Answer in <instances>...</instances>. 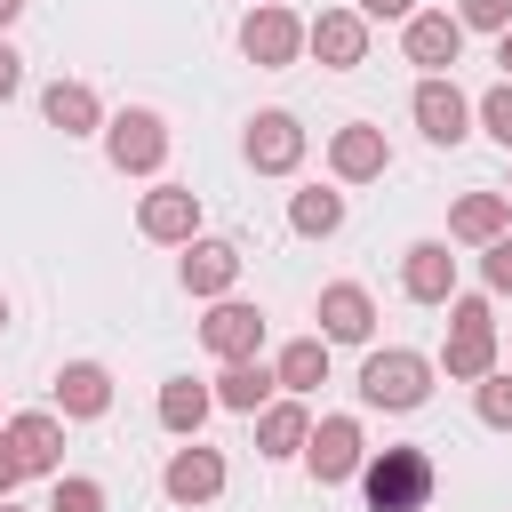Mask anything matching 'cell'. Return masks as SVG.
I'll return each instance as SVG.
<instances>
[{"mask_svg": "<svg viewBox=\"0 0 512 512\" xmlns=\"http://www.w3.org/2000/svg\"><path fill=\"white\" fill-rule=\"evenodd\" d=\"M304 440H312V416H304V400H272V408H256V456H304Z\"/></svg>", "mask_w": 512, "mask_h": 512, "instance_id": "obj_24", "label": "cell"}, {"mask_svg": "<svg viewBox=\"0 0 512 512\" xmlns=\"http://www.w3.org/2000/svg\"><path fill=\"white\" fill-rule=\"evenodd\" d=\"M288 224H296L304 240H328V232L344 224V192H328V184H304V192L288 200Z\"/></svg>", "mask_w": 512, "mask_h": 512, "instance_id": "obj_26", "label": "cell"}, {"mask_svg": "<svg viewBox=\"0 0 512 512\" xmlns=\"http://www.w3.org/2000/svg\"><path fill=\"white\" fill-rule=\"evenodd\" d=\"M272 376H280V392H288V400L320 392V384H328V344H320V336H296V344H280Z\"/></svg>", "mask_w": 512, "mask_h": 512, "instance_id": "obj_25", "label": "cell"}, {"mask_svg": "<svg viewBox=\"0 0 512 512\" xmlns=\"http://www.w3.org/2000/svg\"><path fill=\"white\" fill-rule=\"evenodd\" d=\"M408 112H416V128H424L432 144H464V136H472V96H464L456 80H416Z\"/></svg>", "mask_w": 512, "mask_h": 512, "instance_id": "obj_15", "label": "cell"}, {"mask_svg": "<svg viewBox=\"0 0 512 512\" xmlns=\"http://www.w3.org/2000/svg\"><path fill=\"white\" fill-rule=\"evenodd\" d=\"M504 200H512V192H504Z\"/></svg>", "mask_w": 512, "mask_h": 512, "instance_id": "obj_39", "label": "cell"}, {"mask_svg": "<svg viewBox=\"0 0 512 512\" xmlns=\"http://www.w3.org/2000/svg\"><path fill=\"white\" fill-rule=\"evenodd\" d=\"M328 168H336V184H376V176L392 168L384 128H376V120H344V128L328 136Z\"/></svg>", "mask_w": 512, "mask_h": 512, "instance_id": "obj_14", "label": "cell"}, {"mask_svg": "<svg viewBox=\"0 0 512 512\" xmlns=\"http://www.w3.org/2000/svg\"><path fill=\"white\" fill-rule=\"evenodd\" d=\"M0 328H8V296H0Z\"/></svg>", "mask_w": 512, "mask_h": 512, "instance_id": "obj_37", "label": "cell"}, {"mask_svg": "<svg viewBox=\"0 0 512 512\" xmlns=\"http://www.w3.org/2000/svg\"><path fill=\"white\" fill-rule=\"evenodd\" d=\"M0 512H24V504H16V496H8V504H0Z\"/></svg>", "mask_w": 512, "mask_h": 512, "instance_id": "obj_36", "label": "cell"}, {"mask_svg": "<svg viewBox=\"0 0 512 512\" xmlns=\"http://www.w3.org/2000/svg\"><path fill=\"white\" fill-rule=\"evenodd\" d=\"M48 512H104V480H88V472H56Z\"/></svg>", "mask_w": 512, "mask_h": 512, "instance_id": "obj_28", "label": "cell"}, {"mask_svg": "<svg viewBox=\"0 0 512 512\" xmlns=\"http://www.w3.org/2000/svg\"><path fill=\"white\" fill-rule=\"evenodd\" d=\"M104 160H112L120 176H160V160H168V120H160L152 104L112 112V120H104Z\"/></svg>", "mask_w": 512, "mask_h": 512, "instance_id": "obj_4", "label": "cell"}, {"mask_svg": "<svg viewBox=\"0 0 512 512\" xmlns=\"http://www.w3.org/2000/svg\"><path fill=\"white\" fill-rule=\"evenodd\" d=\"M360 400H368V408H392V416L424 408V400H432V360L408 352V344L368 352V360H360Z\"/></svg>", "mask_w": 512, "mask_h": 512, "instance_id": "obj_2", "label": "cell"}, {"mask_svg": "<svg viewBox=\"0 0 512 512\" xmlns=\"http://www.w3.org/2000/svg\"><path fill=\"white\" fill-rule=\"evenodd\" d=\"M208 392H216V408H232V416H256V408H272L280 376H272L264 360H232V368H224V376H216Z\"/></svg>", "mask_w": 512, "mask_h": 512, "instance_id": "obj_23", "label": "cell"}, {"mask_svg": "<svg viewBox=\"0 0 512 512\" xmlns=\"http://www.w3.org/2000/svg\"><path fill=\"white\" fill-rule=\"evenodd\" d=\"M160 488H168V504H216V496H224V448H200V440H184V448L168 456Z\"/></svg>", "mask_w": 512, "mask_h": 512, "instance_id": "obj_16", "label": "cell"}, {"mask_svg": "<svg viewBox=\"0 0 512 512\" xmlns=\"http://www.w3.org/2000/svg\"><path fill=\"white\" fill-rule=\"evenodd\" d=\"M56 408H64L72 424H96V416L112 408V368H104V360H64V368H56Z\"/></svg>", "mask_w": 512, "mask_h": 512, "instance_id": "obj_19", "label": "cell"}, {"mask_svg": "<svg viewBox=\"0 0 512 512\" xmlns=\"http://www.w3.org/2000/svg\"><path fill=\"white\" fill-rule=\"evenodd\" d=\"M40 120L64 128V136H104V96L88 80H48L40 88Z\"/></svg>", "mask_w": 512, "mask_h": 512, "instance_id": "obj_18", "label": "cell"}, {"mask_svg": "<svg viewBox=\"0 0 512 512\" xmlns=\"http://www.w3.org/2000/svg\"><path fill=\"white\" fill-rule=\"evenodd\" d=\"M136 232L160 240V248H192L200 240V192L192 184H152L136 200Z\"/></svg>", "mask_w": 512, "mask_h": 512, "instance_id": "obj_8", "label": "cell"}, {"mask_svg": "<svg viewBox=\"0 0 512 512\" xmlns=\"http://www.w3.org/2000/svg\"><path fill=\"white\" fill-rule=\"evenodd\" d=\"M312 320H320V344H368L376 336V296L360 280H328L320 304H312Z\"/></svg>", "mask_w": 512, "mask_h": 512, "instance_id": "obj_10", "label": "cell"}, {"mask_svg": "<svg viewBox=\"0 0 512 512\" xmlns=\"http://www.w3.org/2000/svg\"><path fill=\"white\" fill-rule=\"evenodd\" d=\"M232 280H240V248H232V240H192V248H184V288H192V296L216 304V296H232Z\"/></svg>", "mask_w": 512, "mask_h": 512, "instance_id": "obj_21", "label": "cell"}, {"mask_svg": "<svg viewBox=\"0 0 512 512\" xmlns=\"http://www.w3.org/2000/svg\"><path fill=\"white\" fill-rule=\"evenodd\" d=\"M240 152H248L256 176H288V168L304 160V120H296V112H256L248 136H240Z\"/></svg>", "mask_w": 512, "mask_h": 512, "instance_id": "obj_13", "label": "cell"}, {"mask_svg": "<svg viewBox=\"0 0 512 512\" xmlns=\"http://www.w3.org/2000/svg\"><path fill=\"white\" fill-rule=\"evenodd\" d=\"M512 232V200L504 192H464L456 208H448V240H464V248H488V240H504Z\"/></svg>", "mask_w": 512, "mask_h": 512, "instance_id": "obj_20", "label": "cell"}, {"mask_svg": "<svg viewBox=\"0 0 512 512\" xmlns=\"http://www.w3.org/2000/svg\"><path fill=\"white\" fill-rule=\"evenodd\" d=\"M472 120H480V128H488V136H496V144L512 152V80H496V88H488V96L472 104Z\"/></svg>", "mask_w": 512, "mask_h": 512, "instance_id": "obj_29", "label": "cell"}, {"mask_svg": "<svg viewBox=\"0 0 512 512\" xmlns=\"http://www.w3.org/2000/svg\"><path fill=\"white\" fill-rule=\"evenodd\" d=\"M248 8H264V0H248Z\"/></svg>", "mask_w": 512, "mask_h": 512, "instance_id": "obj_38", "label": "cell"}, {"mask_svg": "<svg viewBox=\"0 0 512 512\" xmlns=\"http://www.w3.org/2000/svg\"><path fill=\"white\" fill-rule=\"evenodd\" d=\"M496 64H504V80H512V24L496 32Z\"/></svg>", "mask_w": 512, "mask_h": 512, "instance_id": "obj_34", "label": "cell"}, {"mask_svg": "<svg viewBox=\"0 0 512 512\" xmlns=\"http://www.w3.org/2000/svg\"><path fill=\"white\" fill-rule=\"evenodd\" d=\"M200 344H208L224 368H232V360H256V352H264V312L240 304V296H216L208 320H200Z\"/></svg>", "mask_w": 512, "mask_h": 512, "instance_id": "obj_11", "label": "cell"}, {"mask_svg": "<svg viewBox=\"0 0 512 512\" xmlns=\"http://www.w3.org/2000/svg\"><path fill=\"white\" fill-rule=\"evenodd\" d=\"M240 56H248L256 72H288V64L304 56V16L280 8V0L248 8V16H240Z\"/></svg>", "mask_w": 512, "mask_h": 512, "instance_id": "obj_5", "label": "cell"}, {"mask_svg": "<svg viewBox=\"0 0 512 512\" xmlns=\"http://www.w3.org/2000/svg\"><path fill=\"white\" fill-rule=\"evenodd\" d=\"M0 440H8V456L24 464V480H56L64 472V424H56V408H24V416H8L0 424Z\"/></svg>", "mask_w": 512, "mask_h": 512, "instance_id": "obj_9", "label": "cell"}, {"mask_svg": "<svg viewBox=\"0 0 512 512\" xmlns=\"http://www.w3.org/2000/svg\"><path fill=\"white\" fill-rule=\"evenodd\" d=\"M360 16H368V24H384V16H392V24H408V16H416V0H360Z\"/></svg>", "mask_w": 512, "mask_h": 512, "instance_id": "obj_31", "label": "cell"}, {"mask_svg": "<svg viewBox=\"0 0 512 512\" xmlns=\"http://www.w3.org/2000/svg\"><path fill=\"white\" fill-rule=\"evenodd\" d=\"M360 464H368L360 416H320L312 440H304V472H312L320 488H336V480H360Z\"/></svg>", "mask_w": 512, "mask_h": 512, "instance_id": "obj_6", "label": "cell"}, {"mask_svg": "<svg viewBox=\"0 0 512 512\" xmlns=\"http://www.w3.org/2000/svg\"><path fill=\"white\" fill-rule=\"evenodd\" d=\"M400 296H408V304H448V296H456V256H448V240H416V248L400 256Z\"/></svg>", "mask_w": 512, "mask_h": 512, "instance_id": "obj_17", "label": "cell"}, {"mask_svg": "<svg viewBox=\"0 0 512 512\" xmlns=\"http://www.w3.org/2000/svg\"><path fill=\"white\" fill-rule=\"evenodd\" d=\"M360 488H368V512H424L440 488V464L432 448H376L360 464Z\"/></svg>", "mask_w": 512, "mask_h": 512, "instance_id": "obj_1", "label": "cell"}, {"mask_svg": "<svg viewBox=\"0 0 512 512\" xmlns=\"http://www.w3.org/2000/svg\"><path fill=\"white\" fill-rule=\"evenodd\" d=\"M304 48H312L328 72H352V64H368V16H360V8H320V16L304 24Z\"/></svg>", "mask_w": 512, "mask_h": 512, "instance_id": "obj_12", "label": "cell"}, {"mask_svg": "<svg viewBox=\"0 0 512 512\" xmlns=\"http://www.w3.org/2000/svg\"><path fill=\"white\" fill-rule=\"evenodd\" d=\"M16 480H24V464H16V456H8V440H0V504L16 496Z\"/></svg>", "mask_w": 512, "mask_h": 512, "instance_id": "obj_33", "label": "cell"}, {"mask_svg": "<svg viewBox=\"0 0 512 512\" xmlns=\"http://www.w3.org/2000/svg\"><path fill=\"white\" fill-rule=\"evenodd\" d=\"M208 408H216V392H208V384H192V376H168V384H160V400H152L160 432H176V440H200Z\"/></svg>", "mask_w": 512, "mask_h": 512, "instance_id": "obj_22", "label": "cell"}, {"mask_svg": "<svg viewBox=\"0 0 512 512\" xmlns=\"http://www.w3.org/2000/svg\"><path fill=\"white\" fill-rule=\"evenodd\" d=\"M400 56H408L424 80H448V64L464 56V24H456L448 8H416V16L400 24Z\"/></svg>", "mask_w": 512, "mask_h": 512, "instance_id": "obj_7", "label": "cell"}, {"mask_svg": "<svg viewBox=\"0 0 512 512\" xmlns=\"http://www.w3.org/2000/svg\"><path fill=\"white\" fill-rule=\"evenodd\" d=\"M16 88H24V56H16V48H8V40H0V104H8V96H16Z\"/></svg>", "mask_w": 512, "mask_h": 512, "instance_id": "obj_32", "label": "cell"}, {"mask_svg": "<svg viewBox=\"0 0 512 512\" xmlns=\"http://www.w3.org/2000/svg\"><path fill=\"white\" fill-rule=\"evenodd\" d=\"M456 24L464 32H504L512 24V0H456Z\"/></svg>", "mask_w": 512, "mask_h": 512, "instance_id": "obj_30", "label": "cell"}, {"mask_svg": "<svg viewBox=\"0 0 512 512\" xmlns=\"http://www.w3.org/2000/svg\"><path fill=\"white\" fill-rule=\"evenodd\" d=\"M472 408H480L488 432H512V368H488V376L472 384Z\"/></svg>", "mask_w": 512, "mask_h": 512, "instance_id": "obj_27", "label": "cell"}, {"mask_svg": "<svg viewBox=\"0 0 512 512\" xmlns=\"http://www.w3.org/2000/svg\"><path fill=\"white\" fill-rule=\"evenodd\" d=\"M440 368L456 384H480L496 368V312L488 296H448V344H440Z\"/></svg>", "mask_w": 512, "mask_h": 512, "instance_id": "obj_3", "label": "cell"}, {"mask_svg": "<svg viewBox=\"0 0 512 512\" xmlns=\"http://www.w3.org/2000/svg\"><path fill=\"white\" fill-rule=\"evenodd\" d=\"M16 16H24V0H0V32H8V24H16Z\"/></svg>", "mask_w": 512, "mask_h": 512, "instance_id": "obj_35", "label": "cell"}]
</instances>
